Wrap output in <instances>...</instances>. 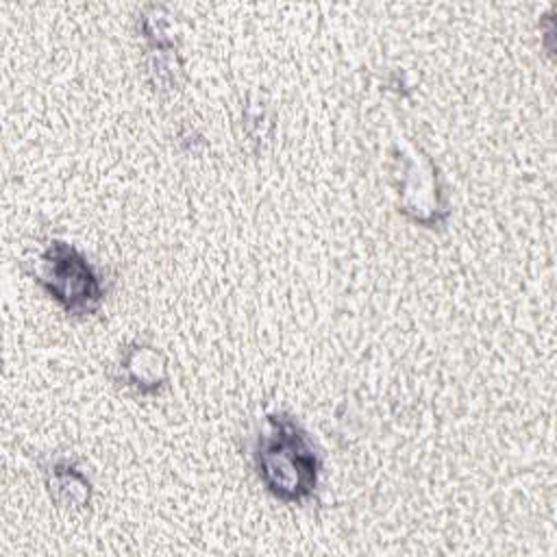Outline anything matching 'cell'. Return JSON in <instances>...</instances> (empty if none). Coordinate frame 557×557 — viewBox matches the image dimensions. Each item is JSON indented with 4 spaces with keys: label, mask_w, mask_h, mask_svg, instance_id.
<instances>
[{
    "label": "cell",
    "mask_w": 557,
    "mask_h": 557,
    "mask_svg": "<svg viewBox=\"0 0 557 557\" xmlns=\"http://www.w3.org/2000/svg\"><path fill=\"white\" fill-rule=\"evenodd\" d=\"M255 468L263 487L281 503L311 498L320 483V455L309 433L289 413H268L255 440Z\"/></svg>",
    "instance_id": "cell-1"
},
{
    "label": "cell",
    "mask_w": 557,
    "mask_h": 557,
    "mask_svg": "<svg viewBox=\"0 0 557 557\" xmlns=\"http://www.w3.org/2000/svg\"><path fill=\"white\" fill-rule=\"evenodd\" d=\"M35 281L74 318L91 315L104 300V281L87 257L67 242L52 239L37 257Z\"/></svg>",
    "instance_id": "cell-2"
},
{
    "label": "cell",
    "mask_w": 557,
    "mask_h": 557,
    "mask_svg": "<svg viewBox=\"0 0 557 557\" xmlns=\"http://www.w3.org/2000/svg\"><path fill=\"white\" fill-rule=\"evenodd\" d=\"M398 207L416 224L435 228L448 218V207L431 157L411 141L398 146Z\"/></svg>",
    "instance_id": "cell-3"
},
{
    "label": "cell",
    "mask_w": 557,
    "mask_h": 557,
    "mask_svg": "<svg viewBox=\"0 0 557 557\" xmlns=\"http://www.w3.org/2000/svg\"><path fill=\"white\" fill-rule=\"evenodd\" d=\"M163 7L150 4L139 17V33L146 39V72L152 87L170 94L181 87L183 61L174 39L168 35Z\"/></svg>",
    "instance_id": "cell-4"
},
{
    "label": "cell",
    "mask_w": 557,
    "mask_h": 557,
    "mask_svg": "<svg viewBox=\"0 0 557 557\" xmlns=\"http://www.w3.org/2000/svg\"><path fill=\"white\" fill-rule=\"evenodd\" d=\"M117 372L120 381L141 396L159 394L170 379L165 355L152 344L141 342L128 344L122 350Z\"/></svg>",
    "instance_id": "cell-5"
},
{
    "label": "cell",
    "mask_w": 557,
    "mask_h": 557,
    "mask_svg": "<svg viewBox=\"0 0 557 557\" xmlns=\"http://www.w3.org/2000/svg\"><path fill=\"white\" fill-rule=\"evenodd\" d=\"M50 498L63 509H85L91 503L89 476L67 457H57L44 470Z\"/></svg>",
    "instance_id": "cell-6"
}]
</instances>
